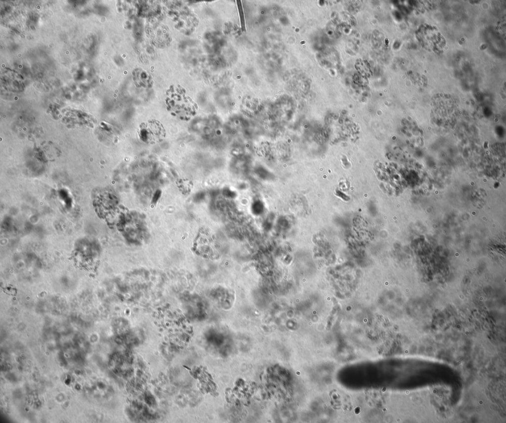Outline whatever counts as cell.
Returning <instances> with one entry per match:
<instances>
[{
    "mask_svg": "<svg viewBox=\"0 0 506 423\" xmlns=\"http://www.w3.org/2000/svg\"><path fill=\"white\" fill-rule=\"evenodd\" d=\"M194 249L197 254L205 258H212L216 255L214 238L207 230H202L194 243Z\"/></svg>",
    "mask_w": 506,
    "mask_h": 423,
    "instance_id": "obj_2",
    "label": "cell"
},
{
    "mask_svg": "<svg viewBox=\"0 0 506 423\" xmlns=\"http://www.w3.org/2000/svg\"><path fill=\"white\" fill-rule=\"evenodd\" d=\"M237 2H238L237 3H238V8H239V11L240 17V19H241V24L242 29L243 31H245V19H244V13H243V8H242V4H241V3L240 2H241L240 0H238Z\"/></svg>",
    "mask_w": 506,
    "mask_h": 423,
    "instance_id": "obj_3",
    "label": "cell"
},
{
    "mask_svg": "<svg viewBox=\"0 0 506 423\" xmlns=\"http://www.w3.org/2000/svg\"><path fill=\"white\" fill-rule=\"evenodd\" d=\"M140 140L146 144L153 145L165 139L166 131L162 123L155 119L141 122L137 130Z\"/></svg>",
    "mask_w": 506,
    "mask_h": 423,
    "instance_id": "obj_1",
    "label": "cell"
}]
</instances>
